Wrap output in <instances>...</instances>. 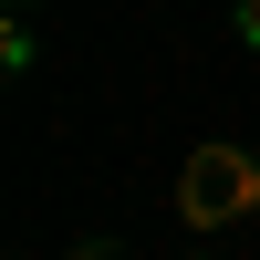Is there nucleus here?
<instances>
[{"label":"nucleus","instance_id":"3","mask_svg":"<svg viewBox=\"0 0 260 260\" xmlns=\"http://www.w3.org/2000/svg\"><path fill=\"white\" fill-rule=\"evenodd\" d=\"M11 11H21V0H11Z\"/></svg>","mask_w":260,"mask_h":260},{"label":"nucleus","instance_id":"1","mask_svg":"<svg viewBox=\"0 0 260 260\" xmlns=\"http://www.w3.org/2000/svg\"><path fill=\"white\" fill-rule=\"evenodd\" d=\"M177 219L187 229H229V219H260V167L240 146H198L177 167Z\"/></svg>","mask_w":260,"mask_h":260},{"label":"nucleus","instance_id":"2","mask_svg":"<svg viewBox=\"0 0 260 260\" xmlns=\"http://www.w3.org/2000/svg\"><path fill=\"white\" fill-rule=\"evenodd\" d=\"M240 42H250V52H260V0H240Z\"/></svg>","mask_w":260,"mask_h":260}]
</instances>
